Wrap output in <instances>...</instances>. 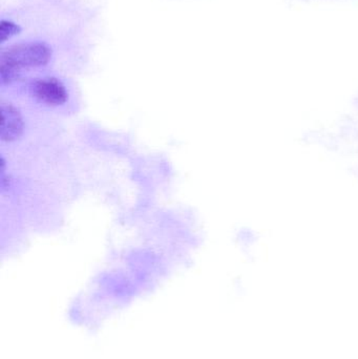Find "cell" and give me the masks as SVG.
Instances as JSON below:
<instances>
[{
  "label": "cell",
  "mask_w": 358,
  "mask_h": 359,
  "mask_svg": "<svg viewBox=\"0 0 358 359\" xmlns=\"http://www.w3.org/2000/svg\"><path fill=\"white\" fill-rule=\"evenodd\" d=\"M0 114V139L4 142L16 140L22 135L25 128V122L20 111L12 104H2Z\"/></svg>",
  "instance_id": "3"
},
{
  "label": "cell",
  "mask_w": 358,
  "mask_h": 359,
  "mask_svg": "<svg viewBox=\"0 0 358 359\" xmlns=\"http://www.w3.org/2000/svg\"><path fill=\"white\" fill-rule=\"evenodd\" d=\"M52 58V48L43 42H23L4 50L0 55V81L10 84L23 71L44 67Z\"/></svg>",
  "instance_id": "1"
},
{
  "label": "cell",
  "mask_w": 358,
  "mask_h": 359,
  "mask_svg": "<svg viewBox=\"0 0 358 359\" xmlns=\"http://www.w3.org/2000/svg\"><path fill=\"white\" fill-rule=\"evenodd\" d=\"M31 94L38 102L48 105H61L67 102V88L60 80L48 77L36 80L32 83Z\"/></svg>",
  "instance_id": "2"
},
{
  "label": "cell",
  "mask_w": 358,
  "mask_h": 359,
  "mask_svg": "<svg viewBox=\"0 0 358 359\" xmlns=\"http://www.w3.org/2000/svg\"><path fill=\"white\" fill-rule=\"evenodd\" d=\"M21 27L12 21L2 20L0 22V42H4L10 39L13 36L20 33Z\"/></svg>",
  "instance_id": "4"
}]
</instances>
